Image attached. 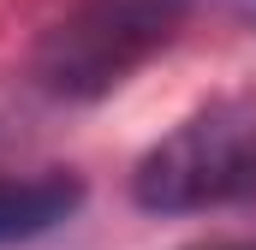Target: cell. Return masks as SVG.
<instances>
[{"instance_id": "6da1fadb", "label": "cell", "mask_w": 256, "mask_h": 250, "mask_svg": "<svg viewBox=\"0 0 256 250\" xmlns=\"http://www.w3.org/2000/svg\"><path fill=\"white\" fill-rule=\"evenodd\" d=\"M191 0H78L42 30L30 84L54 102H108L185 30Z\"/></svg>"}, {"instance_id": "7a4b0ae2", "label": "cell", "mask_w": 256, "mask_h": 250, "mask_svg": "<svg viewBox=\"0 0 256 250\" xmlns=\"http://www.w3.org/2000/svg\"><path fill=\"white\" fill-rule=\"evenodd\" d=\"M131 202L149 214L256 202V102L202 108L161 143H149L131 167Z\"/></svg>"}, {"instance_id": "3957f363", "label": "cell", "mask_w": 256, "mask_h": 250, "mask_svg": "<svg viewBox=\"0 0 256 250\" xmlns=\"http://www.w3.org/2000/svg\"><path fill=\"white\" fill-rule=\"evenodd\" d=\"M84 179L72 173H0V244H24L78 214Z\"/></svg>"}, {"instance_id": "277c9868", "label": "cell", "mask_w": 256, "mask_h": 250, "mask_svg": "<svg viewBox=\"0 0 256 250\" xmlns=\"http://www.w3.org/2000/svg\"><path fill=\"white\" fill-rule=\"evenodd\" d=\"M232 6H238V12H244V18H256V0H232Z\"/></svg>"}]
</instances>
